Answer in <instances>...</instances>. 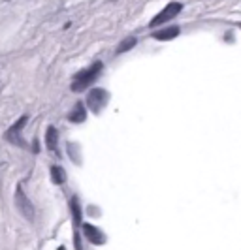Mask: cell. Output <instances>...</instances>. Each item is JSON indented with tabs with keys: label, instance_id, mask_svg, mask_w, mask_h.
Wrapping results in <instances>:
<instances>
[{
	"label": "cell",
	"instance_id": "6da1fadb",
	"mask_svg": "<svg viewBox=\"0 0 241 250\" xmlns=\"http://www.w3.org/2000/svg\"><path fill=\"white\" fill-rule=\"evenodd\" d=\"M102 70H104V64L102 62L90 64L87 70L79 72V74L74 77V81H72V90H74V92H81V90H85L90 83H94V81L98 79V75L102 74Z\"/></svg>",
	"mask_w": 241,
	"mask_h": 250
},
{
	"label": "cell",
	"instance_id": "7a4b0ae2",
	"mask_svg": "<svg viewBox=\"0 0 241 250\" xmlns=\"http://www.w3.org/2000/svg\"><path fill=\"white\" fill-rule=\"evenodd\" d=\"M108 100H110V94L104 88H92L89 94H87V105L90 107L92 113H100L106 107Z\"/></svg>",
	"mask_w": 241,
	"mask_h": 250
},
{
	"label": "cell",
	"instance_id": "3957f363",
	"mask_svg": "<svg viewBox=\"0 0 241 250\" xmlns=\"http://www.w3.org/2000/svg\"><path fill=\"white\" fill-rule=\"evenodd\" d=\"M26 121H28V117L26 115H23L15 125L12 126V128H8V132L4 134V138H6V141H10V143H13V145H17V147H26V143L21 139V130L25 128Z\"/></svg>",
	"mask_w": 241,
	"mask_h": 250
},
{
	"label": "cell",
	"instance_id": "277c9868",
	"mask_svg": "<svg viewBox=\"0 0 241 250\" xmlns=\"http://www.w3.org/2000/svg\"><path fill=\"white\" fill-rule=\"evenodd\" d=\"M181 10H183V4L181 2H170L164 10L153 19L151 26H158L162 25V23H166V21H170V19H174V17H177V13H181Z\"/></svg>",
	"mask_w": 241,
	"mask_h": 250
},
{
	"label": "cell",
	"instance_id": "5b68a950",
	"mask_svg": "<svg viewBox=\"0 0 241 250\" xmlns=\"http://www.w3.org/2000/svg\"><path fill=\"white\" fill-rule=\"evenodd\" d=\"M15 203H17V209L21 211V214L28 218V220H34V207H32V203L28 201V198L25 196V192H23V188L17 187L15 190Z\"/></svg>",
	"mask_w": 241,
	"mask_h": 250
},
{
	"label": "cell",
	"instance_id": "8992f818",
	"mask_svg": "<svg viewBox=\"0 0 241 250\" xmlns=\"http://www.w3.org/2000/svg\"><path fill=\"white\" fill-rule=\"evenodd\" d=\"M83 233H85V237L89 239L92 245H104V243H106V235L102 233L96 226L83 224Z\"/></svg>",
	"mask_w": 241,
	"mask_h": 250
},
{
	"label": "cell",
	"instance_id": "52a82bcc",
	"mask_svg": "<svg viewBox=\"0 0 241 250\" xmlns=\"http://www.w3.org/2000/svg\"><path fill=\"white\" fill-rule=\"evenodd\" d=\"M70 207H72V216H74V226H76V247L81 249V245H79V235H77V228L81 226V207H79L77 196H74V198L70 200Z\"/></svg>",
	"mask_w": 241,
	"mask_h": 250
},
{
	"label": "cell",
	"instance_id": "ba28073f",
	"mask_svg": "<svg viewBox=\"0 0 241 250\" xmlns=\"http://www.w3.org/2000/svg\"><path fill=\"white\" fill-rule=\"evenodd\" d=\"M85 119H87V111H85L83 104H81V102H77L76 107L68 113V121H70V123H76V125H79V123H85Z\"/></svg>",
	"mask_w": 241,
	"mask_h": 250
},
{
	"label": "cell",
	"instance_id": "9c48e42d",
	"mask_svg": "<svg viewBox=\"0 0 241 250\" xmlns=\"http://www.w3.org/2000/svg\"><path fill=\"white\" fill-rule=\"evenodd\" d=\"M179 36V26H170V28H164V30H158V32H153V38L154 40H174V38Z\"/></svg>",
	"mask_w": 241,
	"mask_h": 250
},
{
	"label": "cell",
	"instance_id": "30bf717a",
	"mask_svg": "<svg viewBox=\"0 0 241 250\" xmlns=\"http://www.w3.org/2000/svg\"><path fill=\"white\" fill-rule=\"evenodd\" d=\"M45 143H47V149L57 150V143H59V132L55 126L47 128V134H45Z\"/></svg>",
	"mask_w": 241,
	"mask_h": 250
},
{
	"label": "cell",
	"instance_id": "8fae6325",
	"mask_svg": "<svg viewBox=\"0 0 241 250\" xmlns=\"http://www.w3.org/2000/svg\"><path fill=\"white\" fill-rule=\"evenodd\" d=\"M51 179H53L55 185H63L66 181V171L61 166H51Z\"/></svg>",
	"mask_w": 241,
	"mask_h": 250
},
{
	"label": "cell",
	"instance_id": "7c38bea8",
	"mask_svg": "<svg viewBox=\"0 0 241 250\" xmlns=\"http://www.w3.org/2000/svg\"><path fill=\"white\" fill-rule=\"evenodd\" d=\"M136 43H138V40L134 36H128L127 40H123L121 43H119V47H117V55H121V53H127L130 51L132 47H136Z\"/></svg>",
	"mask_w": 241,
	"mask_h": 250
},
{
	"label": "cell",
	"instance_id": "4fadbf2b",
	"mask_svg": "<svg viewBox=\"0 0 241 250\" xmlns=\"http://www.w3.org/2000/svg\"><path fill=\"white\" fill-rule=\"evenodd\" d=\"M240 28H241V23H240Z\"/></svg>",
	"mask_w": 241,
	"mask_h": 250
}]
</instances>
